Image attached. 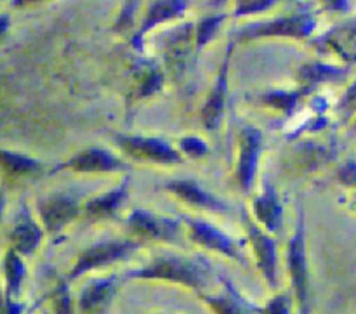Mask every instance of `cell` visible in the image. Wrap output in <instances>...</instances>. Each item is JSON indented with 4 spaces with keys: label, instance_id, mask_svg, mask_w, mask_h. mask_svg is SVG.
Masks as SVG:
<instances>
[{
    "label": "cell",
    "instance_id": "obj_1",
    "mask_svg": "<svg viewBox=\"0 0 356 314\" xmlns=\"http://www.w3.org/2000/svg\"><path fill=\"white\" fill-rule=\"evenodd\" d=\"M204 263L183 259V257L163 256L156 257L152 264L143 270L129 273V278H143V280H163L179 283L191 290H200L207 280V270Z\"/></svg>",
    "mask_w": 356,
    "mask_h": 314
},
{
    "label": "cell",
    "instance_id": "obj_2",
    "mask_svg": "<svg viewBox=\"0 0 356 314\" xmlns=\"http://www.w3.org/2000/svg\"><path fill=\"white\" fill-rule=\"evenodd\" d=\"M316 21L308 13H296L291 16L280 17L275 21H264V23H254L242 28L240 38H259V37H294L305 38L313 33Z\"/></svg>",
    "mask_w": 356,
    "mask_h": 314
},
{
    "label": "cell",
    "instance_id": "obj_3",
    "mask_svg": "<svg viewBox=\"0 0 356 314\" xmlns=\"http://www.w3.org/2000/svg\"><path fill=\"white\" fill-rule=\"evenodd\" d=\"M117 144L125 155L139 160V162H153V163H181L179 153L162 139L143 138V135H117Z\"/></svg>",
    "mask_w": 356,
    "mask_h": 314
},
{
    "label": "cell",
    "instance_id": "obj_4",
    "mask_svg": "<svg viewBox=\"0 0 356 314\" xmlns=\"http://www.w3.org/2000/svg\"><path fill=\"white\" fill-rule=\"evenodd\" d=\"M139 243L136 242H103L97 245L90 247L86 252L80 256L76 264L73 266L72 273L68 274V280H75V278L82 276V274L89 273L92 270H99V267L108 266L117 261L127 259L132 252L139 249Z\"/></svg>",
    "mask_w": 356,
    "mask_h": 314
},
{
    "label": "cell",
    "instance_id": "obj_5",
    "mask_svg": "<svg viewBox=\"0 0 356 314\" xmlns=\"http://www.w3.org/2000/svg\"><path fill=\"white\" fill-rule=\"evenodd\" d=\"M289 270H291L292 285L298 295L301 314L308 313V267H306V250H305V214H299L298 228L289 245Z\"/></svg>",
    "mask_w": 356,
    "mask_h": 314
},
{
    "label": "cell",
    "instance_id": "obj_6",
    "mask_svg": "<svg viewBox=\"0 0 356 314\" xmlns=\"http://www.w3.org/2000/svg\"><path fill=\"white\" fill-rule=\"evenodd\" d=\"M242 221L245 224L247 231H249V238L250 243H252L254 252H256L257 266H259L261 273L266 278L268 285L271 288L277 287V243L268 233L257 228L245 212H242Z\"/></svg>",
    "mask_w": 356,
    "mask_h": 314
},
{
    "label": "cell",
    "instance_id": "obj_7",
    "mask_svg": "<svg viewBox=\"0 0 356 314\" xmlns=\"http://www.w3.org/2000/svg\"><path fill=\"white\" fill-rule=\"evenodd\" d=\"M38 212L45 229L49 233H58L79 215V200L70 193L51 195L38 204Z\"/></svg>",
    "mask_w": 356,
    "mask_h": 314
},
{
    "label": "cell",
    "instance_id": "obj_8",
    "mask_svg": "<svg viewBox=\"0 0 356 314\" xmlns=\"http://www.w3.org/2000/svg\"><path fill=\"white\" fill-rule=\"evenodd\" d=\"M261 148H263V134L254 127L243 129L240 135V156L236 167V183L242 191H250L252 188Z\"/></svg>",
    "mask_w": 356,
    "mask_h": 314
},
{
    "label": "cell",
    "instance_id": "obj_9",
    "mask_svg": "<svg viewBox=\"0 0 356 314\" xmlns=\"http://www.w3.org/2000/svg\"><path fill=\"white\" fill-rule=\"evenodd\" d=\"M73 170V172H117V170H129V165L120 160L118 156H115L113 153L106 151V149L101 148H89L86 151L79 153L73 158H70L68 162L61 163V165L56 167L54 172L59 170Z\"/></svg>",
    "mask_w": 356,
    "mask_h": 314
},
{
    "label": "cell",
    "instance_id": "obj_10",
    "mask_svg": "<svg viewBox=\"0 0 356 314\" xmlns=\"http://www.w3.org/2000/svg\"><path fill=\"white\" fill-rule=\"evenodd\" d=\"M188 226H190L191 238L195 243L205 247L209 250H216V252L225 254L226 257L233 261H238V263L245 264V257L240 252V249L236 247V243L233 242L229 236H226L225 233L216 229L214 226H211L209 222L198 221V219H190L186 217Z\"/></svg>",
    "mask_w": 356,
    "mask_h": 314
},
{
    "label": "cell",
    "instance_id": "obj_11",
    "mask_svg": "<svg viewBox=\"0 0 356 314\" xmlns=\"http://www.w3.org/2000/svg\"><path fill=\"white\" fill-rule=\"evenodd\" d=\"M129 226L132 228V231H136L141 236H146V238L174 242L179 236V221L156 217V215L149 214V212L139 210V208L131 214Z\"/></svg>",
    "mask_w": 356,
    "mask_h": 314
},
{
    "label": "cell",
    "instance_id": "obj_12",
    "mask_svg": "<svg viewBox=\"0 0 356 314\" xmlns=\"http://www.w3.org/2000/svg\"><path fill=\"white\" fill-rule=\"evenodd\" d=\"M233 45L229 44L228 51H226L225 63L221 66V72H219L218 80H216V85L212 89V92L209 94V99L205 103L204 111H202V117H204V124L207 127L209 132H214L219 127V122H221L222 110H225V99H226V89H228V68H229V54H232Z\"/></svg>",
    "mask_w": 356,
    "mask_h": 314
},
{
    "label": "cell",
    "instance_id": "obj_13",
    "mask_svg": "<svg viewBox=\"0 0 356 314\" xmlns=\"http://www.w3.org/2000/svg\"><path fill=\"white\" fill-rule=\"evenodd\" d=\"M117 288V278H101L94 280L83 288L79 299L80 314H104L110 306L111 297Z\"/></svg>",
    "mask_w": 356,
    "mask_h": 314
},
{
    "label": "cell",
    "instance_id": "obj_14",
    "mask_svg": "<svg viewBox=\"0 0 356 314\" xmlns=\"http://www.w3.org/2000/svg\"><path fill=\"white\" fill-rule=\"evenodd\" d=\"M165 190L174 193L176 197H179L186 204L193 205V207L207 208V210L216 212H225L228 208L219 198H216L214 195L202 190L193 181H170V183L165 184Z\"/></svg>",
    "mask_w": 356,
    "mask_h": 314
},
{
    "label": "cell",
    "instance_id": "obj_15",
    "mask_svg": "<svg viewBox=\"0 0 356 314\" xmlns=\"http://www.w3.org/2000/svg\"><path fill=\"white\" fill-rule=\"evenodd\" d=\"M225 294L216 295H202L205 304L211 308L214 314H256V306L247 302L242 295L236 292V288L225 280Z\"/></svg>",
    "mask_w": 356,
    "mask_h": 314
},
{
    "label": "cell",
    "instance_id": "obj_16",
    "mask_svg": "<svg viewBox=\"0 0 356 314\" xmlns=\"http://www.w3.org/2000/svg\"><path fill=\"white\" fill-rule=\"evenodd\" d=\"M254 214L257 221L263 222L270 233L280 231L282 228V205L278 201V195L271 184H264V191L261 197L254 200Z\"/></svg>",
    "mask_w": 356,
    "mask_h": 314
},
{
    "label": "cell",
    "instance_id": "obj_17",
    "mask_svg": "<svg viewBox=\"0 0 356 314\" xmlns=\"http://www.w3.org/2000/svg\"><path fill=\"white\" fill-rule=\"evenodd\" d=\"M10 240H13L14 250L24 256H30L35 252L42 240V229L38 228L37 222L30 217L28 208L21 212L19 219H17L16 226H14L13 233H10Z\"/></svg>",
    "mask_w": 356,
    "mask_h": 314
},
{
    "label": "cell",
    "instance_id": "obj_18",
    "mask_svg": "<svg viewBox=\"0 0 356 314\" xmlns=\"http://www.w3.org/2000/svg\"><path fill=\"white\" fill-rule=\"evenodd\" d=\"M186 9V2H155L149 7L148 14H146L145 21H143L141 28H139L138 33L132 38V45L138 49H141L143 38L148 33L152 28H155L156 24L165 23V21L174 19V17L181 16Z\"/></svg>",
    "mask_w": 356,
    "mask_h": 314
},
{
    "label": "cell",
    "instance_id": "obj_19",
    "mask_svg": "<svg viewBox=\"0 0 356 314\" xmlns=\"http://www.w3.org/2000/svg\"><path fill=\"white\" fill-rule=\"evenodd\" d=\"M320 42L334 49L346 61H356V17L330 31Z\"/></svg>",
    "mask_w": 356,
    "mask_h": 314
},
{
    "label": "cell",
    "instance_id": "obj_20",
    "mask_svg": "<svg viewBox=\"0 0 356 314\" xmlns=\"http://www.w3.org/2000/svg\"><path fill=\"white\" fill-rule=\"evenodd\" d=\"M127 190L129 181L125 179L120 186L115 188L110 193H104L101 195V197L92 198V200L86 205V214L94 219L111 217V215L118 210V207L124 204L125 198H127Z\"/></svg>",
    "mask_w": 356,
    "mask_h": 314
},
{
    "label": "cell",
    "instance_id": "obj_21",
    "mask_svg": "<svg viewBox=\"0 0 356 314\" xmlns=\"http://www.w3.org/2000/svg\"><path fill=\"white\" fill-rule=\"evenodd\" d=\"M42 170V163L37 160L24 155H16V153L0 149V172L7 177H21V176H33Z\"/></svg>",
    "mask_w": 356,
    "mask_h": 314
},
{
    "label": "cell",
    "instance_id": "obj_22",
    "mask_svg": "<svg viewBox=\"0 0 356 314\" xmlns=\"http://www.w3.org/2000/svg\"><path fill=\"white\" fill-rule=\"evenodd\" d=\"M346 69L336 68V66L322 65V63H309V65L301 68V80L305 83L302 89L306 92H312L318 83L322 82H336V80L344 78Z\"/></svg>",
    "mask_w": 356,
    "mask_h": 314
},
{
    "label": "cell",
    "instance_id": "obj_23",
    "mask_svg": "<svg viewBox=\"0 0 356 314\" xmlns=\"http://www.w3.org/2000/svg\"><path fill=\"white\" fill-rule=\"evenodd\" d=\"M3 271H6V299L14 301V297L19 295L21 283L24 280V264L19 259L17 252L10 249L6 256V263H3Z\"/></svg>",
    "mask_w": 356,
    "mask_h": 314
},
{
    "label": "cell",
    "instance_id": "obj_24",
    "mask_svg": "<svg viewBox=\"0 0 356 314\" xmlns=\"http://www.w3.org/2000/svg\"><path fill=\"white\" fill-rule=\"evenodd\" d=\"M306 94L308 92H306L305 89L291 90V92H287V90H271V92L259 96V99L263 101L264 104H268V106H273L277 108V110L284 111L285 115H291L292 111H294L296 104L299 103V99H301L302 96H306Z\"/></svg>",
    "mask_w": 356,
    "mask_h": 314
},
{
    "label": "cell",
    "instance_id": "obj_25",
    "mask_svg": "<svg viewBox=\"0 0 356 314\" xmlns=\"http://www.w3.org/2000/svg\"><path fill=\"white\" fill-rule=\"evenodd\" d=\"M225 14H216V16H209L202 19L197 26V47L202 49L212 37L216 35L218 28L221 26L225 21Z\"/></svg>",
    "mask_w": 356,
    "mask_h": 314
},
{
    "label": "cell",
    "instance_id": "obj_26",
    "mask_svg": "<svg viewBox=\"0 0 356 314\" xmlns=\"http://www.w3.org/2000/svg\"><path fill=\"white\" fill-rule=\"evenodd\" d=\"M52 301H54L56 314H75L73 313L72 297H70L68 283H66V281H61V283L56 287L54 294H52Z\"/></svg>",
    "mask_w": 356,
    "mask_h": 314
},
{
    "label": "cell",
    "instance_id": "obj_27",
    "mask_svg": "<svg viewBox=\"0 0 356 314\" xmlns=\"http://www.w3.org/2000/svg\"><path fill=\"white\" fill-rule=\"evenodd\" d=\"M257 314H291V297L287 294H278L268 301L264 308H256Z\"/></svg>",
    "mask_w": 356,
    "mask_h": 314
},
{
    "label": "cell",
    "instance_id": "obj_28",
    "mask_svg": "<svg viewBox=\"0 0 356 314\" xmlns=\"http://www.w3.org/2000/svg\"><path fill=\"white\" fill-rule=\"evenodd\" d=\"M181 149L191 158H202L209 151L207 144L198 138H183L179 142Z\"/></svg>",
    "mask_w": 356,
    "mask_h": 314
},
{
    "label": "cell",
    "instance_id": "obj_29",
    "mask_svg": "<svg viewBox=\"0 0 356 314\" xmlns=\"http://www.w3.org/2000/svg\"><path fill=\"white\" fill-rule=\"evenodd\" d=\"M273 0H252V2H238L235 9V16H245V14L252 13H261V10H266L270 7H273Z\"/></svg>",
    "mask_w": 356,
    "mask_h": 314
},
{
    "label": "cell",
    "instance_id": "obj_30",
    "mask_svg": "<svg viewBox=\"0 0 356 314\" xmlns=\"http://www.w3.org/2000/svg\"><path fill=\"white\" fill-rule=\"evenodd\" d=\"M339 111L344 117H351L356 111V82L348 89V92L344 94V97L339 103Z\"/></svg>",
    "mask_w": 356,
    "mask_h": 314
},
{
    "label": "cell",
    "instance_id": "obj_31",
    "mask_svg": "<svg viewBox=\"0 0 356 314\" xmlns=\"http://www.w3.org/2000/svg\"><path fill=\"white\" fill-rule=\"evenodd\" d=\"M339 179L346 186H356V162H348L339 169Z\"/></svg>",
    "mask_w": 356,
    "mask_h": 314
},
{
    "label": "cell",
    "instance_id": "obj_32",
    "mask_svg": "<svg viewBox=\"0 0 356 314\" xmlns=\"http://www.w3.org/2000/svg\"><path fill=\"white\" fill-rule=\"evenodd\" d=\"M136 9H138L136 2H127V6L122 9V14H120V17H118L117 24H115V30H118L120 26H122V30H124V28H127V26H131L132 16H134Z\"/></svg>",
    "mask_w": 356,
    "mask_h": 314
},
{
    "label": "cell",
    "instance_id": "obj_33",
    "mask_svg": "<svg viewBox=\"0 0 356 314\" xmlns=\"http://www.w3.org/2000/svg\"><path fill=\"white\" fill-rule=\"evenodd\" d=\"M160 83H162V76H160L159 72H152L146 78V82L143 83L141 96H148V94L156 92L160 89Z\"/></svg>",
    "mask_w": 356,
    "mask_h": 314
},
{
    "label": "cell",
    "instance_id": "obj_34",
    "mask_svg": "<svg viewBox=\"0 0 356 314\" xmlns=\"http://www.w3.org/2000/svg\"><path fill=\"white\" fill-rule=\"evenodd\" d=\"M23 304H19L16 301H10V299H6V314H23Z\"/></svg>",
    "mask_w": 356,
    "mask_h": 314
},
{
    "label": "cell",
    "instance_id": "obj_35",
    "mask_svg": "<svg viewBox=\"0 0 356 314\" xmlns=\"http://www.w3.org/2000/svg\"><path fill=\"white\" fill-rule=\"evenodd\" d=\"M7 28H9V16H6V14H0V37L6 33Z\"/></svg>",
    "mask_w": 356,
    "mask_h": 314
},
{
    "label": "cell",
    "instance_id": "obj_36",
    "mask_svg": "<svg viewBox=\"0 0 356 314\" xmlns=\"http://www.w3.org/2000/svg\"><path fill=\"white\" fill-rule=\"evenodd\" d=\"M0 314H6V297L0 292Z\"/></svg>",
    "mask_w": 356,
    "mask_h": 314
},
{
    "label": "cell",
    "instance_id": "obj_37",
    "mask_svg": "<svg viewBox=\"0 0 356 314\" xmlns=\"http://www.w3.org/2000/svg\"><path fill=\"white\" fill-rule=\"evenodd\" d=\"M3 205H6V198H3V193H2V191H0V217H2Z\"/></svg>",
    "mask_w": 356,
    "mask_h": 314
},
{
    "label": "cell",
    "instance_id": "obj_38",
    "mask_svg": "<svg viewBox=\"0 0 356 314\" xmlns=\"http://www.w3.org/2000/svg\"><path fill=\"white\" fill-rule=\"evenodd\" d=\"M355 131H356V124H355Z\"/></svg>",
    "mask_w": 356,
    "mask_h": 314
}]
</instances>
